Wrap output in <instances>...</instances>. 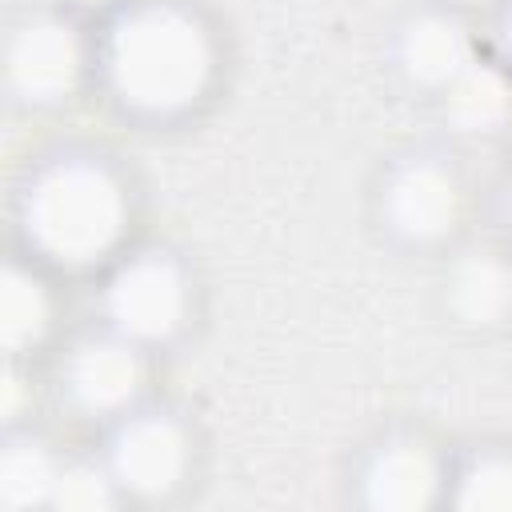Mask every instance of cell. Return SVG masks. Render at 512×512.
<instances>
[{"label": "cell", "instance_id": "cell-1", "mask_svg": "<svg viewBox=\"0 0 512 512\" xmlns=\"http://www.w3.org/2000/svg\"><path fill=\"white\" fill-rule=\"evenodd\" d=\"M92 72L120 116L176 124L212 96L220 44L188 0H120L92 36Z\"/></svg>", "mask_w": 512, "mask_h": 512}, {"label": "cell", "instance_id": "cell-12", "mask_svg": "<svg viewBox=\"0 0 512 512\" xmlns=\"http://www.w3.org/2000/svg\"><path fill=\"white\" fill-rule=\"evenodd\" d=\"M444 504L460 512H512V444H472L448 456Z\"/></svg>", "mask_w": 512, "mask_h": 512}, {"label": "cell", "instance_id": "cell-3", "mask_svg": "<svg viewBox=\"0 0 512 512\" xmlns=\"http://www.w3.org/2000/svg\"><path fill=\"white\" fill-rule=\"evenodd\" d=\"M368 204L388 244L404 252L444 248L468 208L464 172L440 144H404L380 160Z\"/></svg>", "mask_w": 512, "mask_h": 512}, {"label": "cell", "instance_id": "cell-15", "mask_svg": "<svg viewBox=\"0 0 512 512\" xmlns=\"http://www.w3.org/2000/svg\"><path fill=\"white\" fill-rule=\"evenodd\" d=\"M124 500L120 484L112 480L108 464L96 460H64L60 476H56V492H52V508L64 512H104L116 508Z\"/></svg>", "mask_w": 512, "mask_h": 512}, {"label": "cell", "instance_id": "cell-11", "mask_svg": "<svg viewBox=\"0 0 512 512\" xmlns=\"http://www.w3.org/2000/svg\"><path fill=\"white\" fill-rule=\"evenodd\" d=\"M436 112L456 136H492L512 116V72L500 60L472 56L436 96Z\"/></svg>", "mask_w": 512, "mask_h": 512}, {"label": "cell", "instance_id": "cell-18", "mask_svg": "<svg viewBox=\"0 0 512 512\" xmlns=\"http://www.w3.org/2000/svg\"><path fill=\"white\" fill-rule=\"evenodd\" d=\"M448 4H456V8H460V4H472V0H448Z\"/></svg>", "mask_w": 512, "mask_h": 512}, {"label": "cell", "instance_id": "cell-10", "mask_svg": "<svg viewBox=\"0 0 512 512\" xmlns=\"http://www.w3.org/2000/svg\"><path fill=\"white\" fill-rule=\"evenodd\" d=\"M444 316L468 332H492L512 320V248L464 244L448 256L440 276Z\"/></svg>", "mask_w": 512, "mask_h": 512}, {"label": "cell", "instance_id": "cell-4", "mask_svg": "<svg viewBox=\"0 0 512 512\" xmlns=\"http://www.w3.org/2000/svg\"><path fill=\"white\" fill-rule=\"evenodd\" d=\"M192 316V272L160 244L124 252L100 288V324L140 348L172 344Z\"/></svg>", "mask_w": 512, "mask_h": 512}, {"label": "cell", "instance_id": "cell-8", "mask_svg": "<svg viewBox=\"0 0 512 512\" xmlns=\"http://www.w3.org/2000/svg\"><path fill=\"white\" fill-rule=\"evenodd\" d=\"M144 380L148 348L132 344L108 324L72 340L60 360V396L68 400V408L104 424L144 400Z\"/></svg>", "mask_w": 512, "mask_h": 512}, {"label": "cell", "instance_id": "cell-9", "mask_svg": "<svg viewBox=\"0 0 512 512\" xmlns=\"http://www.w3.org/2000/svg\"><path fill=\"white\" fill-rule=\"evenodd\" d=\"M472 36L456 4L420 0L388 28V68L412 92L436 96L460 68L472 64Z\"/></svg>", "mask_w": 512, "mask_h": 512}, {"label": "cell", "instance_id": "cell-5", "mask_svg": "<svg viewBox=\"0 0 512 512\" xmlns=\"http://www.w3.org/2000/svg\"><path fill=\"white\" fill-rule=\"evenodd\" d=\"M192 428L164 404H132L104 428L100 460L120 484L124 500H168L192 476Z\"/></svg>", "mask_w": 512, "mask_h": 512}, {"label": "cell", "instance_id": "cell-2", "mask_svg": "<svg viewBox=\"0 0 512 512\" xmlns=\"http://www.w3.org/2000/svg\"><path fill=\"white\" fill-rule=\"evenodd\" d=\"M20 232L32 252L60 268H92L124 248L132 188L120 164L84 144L36 156L16 192Z\"/></svg>", "mask_w": 512, "mask_h": 512}, {"label": "cell", "instance_id": "cell-13", "mask_svg": "<svg viewBox=\"0 0 512 512\" xmlns=\"http://www.w3.org/2000/svg\"><path fill=\"white\" fill-rule=\"evenodd\" d=\"M52 328V292L40 280L36 268H24L16 260L4 264L0 276V340L4 352L16 356L24 348H36Z\"/></svg>", "mask_w": 512, "mask_h": 512}, {"label": "cell", "instance_id": "cell-7", "mask_svg": "<svg viewBox=\"0 0 512 512\" xmlns=\"http://www.w3.org/2000/svg\"><path fill=\"white\" fill-rule=\"evenodd\" d=\"M348 504L368 512H424L444 504L448 456L412 428L376 432L348 472Z\"/></svg>", "mask_w": 512, "mask_h": 512}, {"label": "cell", "instance_id": "cell-6", "mask_svg": "<svg viewBox=\"0 0 512 512\" xmlns=\"http://www.w3.org/2000/svg\"><path fill=\"white\" fill-rule=\"evenodd\" d=\"M88 72H92V36L72 16L36 8L12 24L4 48V84L16 104L56 108L80 88Z\"/></svg>", "mask_w": 512, "mask_h": 512}, {"label": "cell", "instance_id": "cell-17", "mask_svg": "<svg viewBox=\"0 0 512 512\" xmlns=\"http://www.w3.org/2000/svg\"><path fill=\"white\" fill-rule=\"evenodd\" d=\"M496 224H500L504 244L512 248V164L504 168V176L496 184Z\"/></svg>", "mask_w": 512, "mask_h": 512}, {"label": "cell", "instance_id": "cell-14", "mask_svg": "<svg viewBox=\"0 0 512 512\" xmlns=\"http://www.w3.org/2000/svg\"><path fill=\"white\" fill-rule=\"evenodd\" d=\"M64 460L32 432H8L0 452V504L4 508H52L56 476Z\"/></svg>", "mask_w": 512, "mask_h": 512}, {"label": "cell", "instance_id": "cell-16", "mask_svg": "<svg viewBox=\"0 0 512 512\" xmlns=\"http://www.w3.org/2000/svg\"><path fill=\"white\" fill-rule=\"evenodd\" d=\"M492 40H496V56H500V64L512 72V0H500V4H496Z\"/></svg>", "mask_w": 512, "mask_h": 512}]
</instances>
